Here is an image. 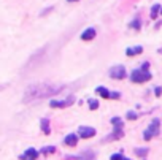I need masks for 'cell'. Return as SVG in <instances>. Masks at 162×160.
<instances>
[{"mask_svg":"<svg viewBox=\"0 0 162 160\" xmlns=\"http://www.w3.org/2000/svg\"><path fill=\"white\" fill-rule=\"evenodd\" d=\"M78 135L81 138H92V137H96V128L94 127H80V132H78Z\"/></svg>","mask_w":162,"mask_h":160,"instance_id":"6","label":"cell"},{"mask_svg":"<svg viewBox=\"0 0 162 160\" xmlns=\"http://www.w3.org/2000/svg\"><path fill=\"white\" fill-rule=\"evenodd\" d=\"M38 154H40V152L37 151V149L30 148V149H27L24 154L21 155V160H35L37 157H38Z\"/></svg>","mask_w":162,"mask_h":160,"instance_id":"7","label":"cell"},{"mask_svg":"<svg viewBox=\"0 0 162 160\" xmlns=\"http://www.w3.org/2000/svg\"><path fill=\"white\" fill-rule=\"evenodd\" d=\"M96 94H99L102 98H111V92L107 89V87H103V86H99L96 89Z\"/></svg>","mask_w":162,"mask_h":160,"instance_id":"10","label":"cell"},{"mask_svg":"<svg viewBox=\"0 0 162 160\" xmlns=\"http://www.w3.org/2000/svg\"><path fill=\"white\" fill-rule=\"evenodd\" d=\"M67 2H78V0H67Z\"/></svg>","mask_w":162,"mask_h":160,"instance_id":"24","label":"cell"},{"mask_svg":"<svg viewBox=\"0 0 162 160\" xmlns=\"http://www.w3.org/2000/svg\"><path fill=\"white\" fill-rule=\"evenodd\" d=\"M119 97H121L119 92H111V98H119Z\"/></svg>","mask_w":162,"mask_h":160,"instance_id":"23","label":"cell"},{"mask_svg":"<svg viewBox=\"0 0 162 160\" xmlns=\"http://www.w3.org/2000/svg\"><path fill=\"white\" fill-rule=\"evenodd\" d=\"M148 152H150V151H148L146 148H137V149H135V154H137L138 157H145Z\"/></svg>","mask_w":162,"mask_h":160,"instance_id":"16","label":"cell"},{"mask_svg":"<svg viewBox=\"0 0 162 160\" xmlns=\"http://www.w3.org/2000/svg\"><path fill=\"white\" fill-rule=\"evenodd\" d=\"M130 27H132V29H138V30H140V21H134L132 24H130Z\"/></svg>","mask_w":162,"mask_h":160,"instance_id":"22","label":"cell"},{"mask_svg":"<svg viewBox=\"0 0 162 160\" xmlns=\"http://www.w3.org/2000/svg\"><path fill=\"white\" fill-rule=\"evenodd\" d=\"M123 160H130V159H126V157H124V159H123Z\"/></svg>","mask_w":162,"mask_h":160,"instance_id":"25","label":"cell"},{"mask_svg":"<svg viewBox=\"0 0 162 160\" xmlns=\"http://www.w3.org/2000/svg\"><path fill=\"white\" fill-rule=\"evenodd\" d=\"M59 92V89H49L48 86H32L29 87L24 95V101H30L35 100V98H42V97H48L51 94Z\"/></svg>","mask_w":162,"mask_h":160,"instance_id":"1","label":"cell"},{"mask_svg":"<svg viewBox=\"0 0 162 160\" xmlns=\"http://www.w3.org/2000/svg\"><path fill=\"white\" fill-rule=\"evenodd\" d=\"M154 94H156V97H161L162 95V87H159V86L154 87Z\"/></svg>","mask_w":162,"mask_h":160,"instance_id":"21","label":"cell"},{"mask_svg":"<svg viewBox=\"0 0 162 160\" xmlns=\"http://www.w3.org/2000/svg\"><path fill=\"white\" fill-rule=\"evenodd\" d=\"M159 125H161V121H159V119H153V122H151L150 128H148V130L143 133V138L146 139V141H150L153 137L159 135Z\"/></svg>","mask_w":162,"mask_h":160,"instance_id":"3","label":"cell"},{"mask_svg":"<svg viewBox=\"0 0 162 160\" xmlns=\"http://www.w3.org/2000/svg\"><path fill=\"white\" fill-rule=\"evenodd\" d=\"M78 137L80 135H76V133H70V135H67L65 139H64V143H65L67 146H76V143H78Z\"/></svg>","mask_w":162,"mask_h":160,"instance_id":"9","label":"cell"},{"mask_svg":"<svg viewBox=\"0 0 162 160\" xmlns=\"http://www.w3.org/2000/svg\"><path fill=\"white\" fill-rule=\"evenodd\" d=\"M123 137H124V132L123 130H116L111 137H108L107 139H108V141H114V139H119V138H123Z\"/></svg>","mask_w":162,"mask_h":160,"instance_id":"15","label":"cell"},{"mask_svg":"<svg viewBox=\"0 0 162 160\" xmlns=\"http://www.w3.org/2000/svg\"><path fill=\"white\" fill-rule=\"evenodd\" d=\"M161 14H162V6H161Z\"/></svg>","mask_w":162,"mask_h":160,"instance_id":"26","label":"cell"},{"mask_svg":"<svg viewBox=\"0 0 162 160\" xmlns=\"http://www.w3.org/2000/svg\"><path fill=\"white\" fill-rule=\"evenodd\" d=\"M97 35L96 29H92V27H89V29H86L83 32V35H81V40H84V41H89V40H94Z\"/></svg>","mask_w":162,"mask_h":160,"instance_id":"8","label":"cell"},{"mask_svg":"<svg viewBox=\"0 0 162 160\" xmlns=\"http://www.w3.org/2000/svg\"><path fill=\"white\" fill-rule=\"evenodd\" d=\"M126 67L124 65H114L113 68L110 70V76L114 78V79H123V78H126Z\"/></svg>","mask_w":162,"mask_h":160,"instance_id":"4","label":"cell"},{"mask_svg":"<svg viewBox=\"0 0 162 160\" xmlns=\"http://www.w3.org/2000/svg\"><path fill=\"white\" fill-rule=\"evenodd\" d=\"M159 11H161V5H153V8H151V13H150V16H151V19H156L157 18V14H159Z\"/></svg>","mask_w":162,"mask_h":160,"instance_id":"14","label":"cell"},{"mask_svg":"<svg viewBox=\"0 0 162 160\" xmlns=\"http://www.w3.org/2000/svg\"><path fill=\"white\" fill-rule=\"evenodd\" d=\"M73 103V97H69L67 100H51L49 101V106L51 108H65L70 106Z\"/></svg>","mask_w":162,"mask_h":160,"instance_id":"5","label":"cell"},{"mask_svg":"<svg viewBox=\"0 0 162 160\" xmlns=\"http://www.w3.org/2000/svg\"><path fill=\"white\" fill-rule=\"evenodd\" d=\"M130 79L134 83H146V81L151 79V73L145 68H137L130 73Z\"/></svg>","mask_w":162,"mask_h":160,"instance_id":"2","label":"cell"},{"mask_svg":"<svg viewBox=\"0 0 162 160\" xmlns=\"http://www.w3.org/2000/svg\"><path fill=\"white\" fill-rule=\"evenodd\" d=\"M111 124H113L114 130H123V121L119 117H111Z\"/></svg>","mask_w":162,"mask_h":160,"instance_id":"13","label":"cell"},{"mask_svg":"<svg viewBox=\"0 0 162 160\" xmlns=\"http://www.w3.org/2000/svg\"><path fill=\"white\" fill-rule=\"evenodd\" d=\"M42 130H43V133L45 135H49L51 133V127H49V121L48 119H42Z\"/></svg>","mask_w":162,"mask_h":160,"instance_id":"12","label":"cell"},{"mask_svg":"<svg viewBox=\"0 0 162 160\" xmlns=\"http://www.w3.org/2000/svg\"><path fill=\"white\" fill-rule=\"evenodd\" d=\"M126 117H127V119H129V121H135V119H137V117H138V114H135V113H134V111H129V113H127V114H126Z\"/></svg>","mask_w":162,"mask_h":160,"instance_id":"19","label":"cell"},{"mask_svg":"<svg viewBox=\"0 0 162 160\" xmlns=\"http://www.w3.org/2000/svg\"><path fill=\"white\" fill-rule=\"evenodd\" d=\"M40 152H42V154H45V155H48V154H53V152H56V148H54V146H46V148H43Z\"/></svg>","mask_w":162,"mask_h":160,"instance_id":"17","label":"cell"},{"mask_svg":"<svg viewBox=\"0 0 162 160\" xmlns=\"http://www.w3.org/2000/svg\"><path fill=\"white\" fill-rule=\"evenodd\" d=\"M89 108L92 111H96L97 108H99V101H97V100H89Z\"/></svg>","mask_w":162,"mask_h":160,"instance_id":"18","label":"cell"},{"mask_svg":"<svg viewBox=\"0 0 162 160\" xmlns=\"http://www.w3.org/2000/svg\"><path fill=\"white\" fill-rule=\"evenodd\" d=\"M124 157H123V154H114V155H111L110 157V160H123Z\"/></svg>","mask_w":162,"mask_h":160,"instance_id":"20","label":"cell"},{"mask_svg":"<svg viewBox=\"0 0 162 160\" xmlns=\"http://www.w3.org/2000/svg\"><path fill=\"white\" fill-rule=\"evenodd\" d=\"M141 51H143V48H141V46H134V48H127L126 54L129 57H132V56H137V54H141Z\"/></svg>","mask_w":162,"mask_h":160,"instance_id":"11","label":"cell"}]
</instances>
